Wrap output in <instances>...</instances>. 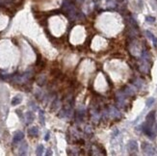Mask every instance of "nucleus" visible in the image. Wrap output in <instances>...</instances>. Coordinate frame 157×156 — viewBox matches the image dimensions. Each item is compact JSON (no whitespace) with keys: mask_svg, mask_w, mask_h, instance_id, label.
Listing matches in <instances>:
<instances>
[{"mask_svg":"<svg viewBox=\"0 0 157 156\" xmlns=\"http://www.w3.org/2000/svg\"><path fill=\"white\" fill-rule=\"evenodd\" d=\"M142 149H143V151H144L146 154H147V155H155V154H156V149H155V147H154L151 144H149V143L144 142V143L142 144Z\"/></svg>","mask_w":157,"mask_h":156,"instance_id":"f257e3e1","label":"nucleus"},{"mask_svg":"<svg viewBox=\"0 0 157 156\" xmlns=\"http://www.w3.org/2000/svg\"><path fill=\"white\" fill-rule=\"evenodd\" d=\"M128 150L131 154H136L138 151V144L135 140H131L128 142Z\"/></svg>","mask_w":157,"mask_h":156,"instance_id":"f03ea898","label":"nucleus"},{"mask_svg":"<svg viewBox=\"0 0 157 156\" xmlns=\"http://www.w3.org/2000/svg\"><path fill=\"white\" fill-rule=\"evenodd\" d=\"M23 138H24V134H23V132H21V131H17V132H16L15 135H14L13 143H14V144L20 143V141H22Z\"/></svg>","mask_w":157,"mask_h":156,"instance_id":"7ed1b4c3","label":"nucleus"},{"mask_svg":"<svg viewBox=\"0 0 157 156\" xmlns=\"http://www.w3.org/2000/svg\"><path fill=\"white\" fill-rule=\"evenodd\" d=\"M35 120V115L32 112H27L25 114V120H26V124H30L34 121Z\"/></svg>","mask_w":157,"mask_h":156,"instance_id":"20e7f679","label":"nucleus"},{"mask_svg":"<svg viewBox=\"0 0 157 156\" xmlns=\"http://www.w3.org/2000/svg\"><path fill=\"white\" fill-rule=\"evenodd\" d=\"M38 134H39V128L37 126H33L28 129V135H30L32 137H37Z\"/></svg>","mask_w":157,"mask_h":156,"instance_id":"39448f33","label":"nucleus"},{"mask_svg":"<svg viewBox=\"0 0 157 156\" xmlns=\"http://www.w3.org/2000/svg\"><path fill=\"white\" fill-rule=\"evenodd\" d=\"M27 148H28V146L26 143H22L20 145V147H19V154L20 155H25L26 154V151H27Z\"/></svg>","mask_w":157,"mask_h":156,"instance_id":"423d86ee","label":"nucleus"},{"mask_svg":"<svg viewBox=\"0 0 157 156\" xmlns=\"http://www.w3.org/2000/svg\"><path fill=\"white\" fill-rule=\"evenodd\" d=\"M21 101H22L21 95H16V96H15V97L13 98V100H12V105H13V106H16V105H18V104H20Z\"/></svg>","mask_w":157,"mask_h":156,"instance_id":"0eeeda50","label":"nucleus"},{"mask_svg":"<svg viewBox=\"0 0 157 156\" xmlns=\"http://www.w3.org/2000/svg\"><path fill=\"white\" fill-rule=\"evenodd\" d=\"M43 150H44L43 146H42V145H40V146L37 147L36 154H37V155H42V154H43Z\"/></svg>","mask_w":157,"mask_h":156,"instance_id":"6e6552de","label":"nucleus"},{"mask_svg":"<svg viewBox=\"0 0 157 156\" xmlns=\"http://www.w3.org/2000/svg\"><path fill=\"white\" fill-rule=\"evenodd\" d=\"M40 121L42 125H44V112L42 110H40Z\"/></svg>","mask_w":157,"mask_h":156,"instance_id":"1a4fd4ad","label":"nucleus"},{"mask_svg":"<svg viewBox=\"0 0 157 156\" xmlns=\"http://www.w3.org/2000/svg\"><path fill=\"white\" fill-rule=\"evenodd\" d=\"M154 102H155L154 97H149V98L147 100V102H146V105H147V107H150Z\"/></svg>","mask_w":157,"mask_h":156,"instance_id":"9d476101","label":"nucleus"},{"mask_svg":"<svg viewBox=\"0 0 157 156\" xmlns=\"http://www.w3.org/2000/svg\"><path fill=\"white\" fill-rule=\"evenodd\" d=\"M146 20H147V22H149V23H153V22L155 21V17H153V16H147L146 17Z\"/></svg>","mask_w":157,"mask_h":156,"instance_id":"9b49d317","label":"nucleus"},{"mask_svg":"<svg viewBox=\"0 0 157 156\" xmlns=\"http://www.w3.org/2000/svg\"><path fill=\"white\" fill-rule=\"evenodd\" d=\"M146 33H147V37H148V38H149V39H151V40H152V41H153V39H154V38H155V37H154V36H153V34H151V33H150V32H149V31H147V32H146Z\"/></svg>","mask_w":157,"mask_h":156,"instance_id":"f8f14e48","label":"nucleus"},{"mask_svg":"<svg viewBox=\"0 0 157 156\" xmlns=\"http://www.w3.org/2000/svg\"><path fill=\"white\" fill-rule=\"evenodd\" d=\"M49 137H50V134H49V132H47L46 135H45V137H44V140L45 141H48L49 140Z\"/></svg>","mask_w":157,"mask_h":156,"instance_id":"ddd939ff","label":"nucleus"},{"mask_svg":"<svg viewBox=\"0 0 157 156\" xmlns=\"http://www.w3.org/2000/svg\"><path fill=\"white\" fill-rule=\"evenodd\" d=\"M45 155H47V156L52 155V150H51V149H47V152L45 153Z\"/></svg>","mask_w":157,"mask_h":156,"instance_id":"4468645a","label":"nucleus"},{"mask_svg":"<svg viewBox=\"0 0 157 156\" xmlns=\"http://www.w3.org/2000/svg\"><path fill=\"white\" fill-rule=\"evenodd\" d=\"M155 130H156V132H157V124L155 125Z\"/></svg>","mask_w":157,"mask_h":156,"instance_id":"2eb2a0df","label":"nucleus"}]
</instances>
